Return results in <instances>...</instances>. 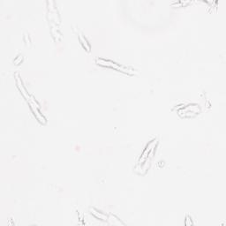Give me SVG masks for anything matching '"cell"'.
I'll return each mask as SVG.
<instances>
[{
  "label": "cell",
  "mask_w": 226,
  "mask_h": 226,
  "mask_svg": "<svg viewBox=\"0 0 226 226\" xmlns=\"http://www.w3.org/2000/svg\"><path fill=\"white\" fill-rule=\"evenodd\" d=\"M96 62L101 65H103V66H107V67H111V68H115L117 70H119L121 72H124V73H126V74H133L134 72H132L133 70H129L128 68L123 66V65H117V63L115 62H112L111 60H105V59H101V58H97L96 59Z\"/></svg>",
  "instance_id": "obj_1"
},
{
  "label": "cell",
  "mask_w": 226,
  "mask_h": 226,
  "mask_svg": "<svg viewBox=\"0 0 226 226\" xmlns=\"http://www.w3.org/2000/svg\"><path fill=\"white\" fill-rule=\"evenodd\" d=\"M17 85H18V87H19V88H20V90L21 91V93L23 94V96H24L26 98H27V100L28 101L29 99H30V96H28V94L27 93V90L25 89V88L23 87V85H22V82H21V80H20V79L17 76Z\"/></svg>",
  "instance_id": "obj_2"
},
{
  "label": "cell",
  "mask_w": 226,
  "mask_h": 226,
  "mask_svg": "<svg viewBox=\"0 0 226 226\" xmlns=\"http://www.w3.org/2000/svg\"><path fill=\"white\" fill-rule=\"evenodd\" d=\"M91 211H92L91 213L96 217H97L99 219H102V220H108V217H107L106 215H104V214H103L101 212H98V211L94 210V209H91Z\"/></svg>",
  "instance_id": "obj_3"
},
{
  "label": "cell",
  "mask_w": 226,
  "mask_h": 226,
  "mask_svg": "<svg viewBox=\"0 0 226 226\" xmlns=\"http://www.w3.org/2000/svg\"><path fill=\"white\" fill-rule=\"evenodd\" d=\"M80 42H81V43L83 44V46L85 47V48L87 49V51H90V46H89V44L88 43V41L82 36V34H80Z\"/></svg>",
  "instance_id": "obj_4"
}]
</instances>
